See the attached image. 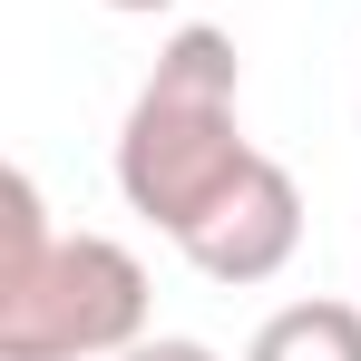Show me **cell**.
<instances>
[{"label":"cell","mask_w":361,"mask_h":361,"mask_svg":"<svg viewBox=\"0 0 361 361\" xmlns=\"http://www.w3.org/2000/svg\"><path fill=\"white\" fill-rule=\"evenodd\" d=\"M264 147L244 137V59L225 30H176L147 88L127 98V127H118V195L127 215H147L157 235L176 244L205 225V205L254 166Z\"/></svg>","instance_id":"1"},{"label":"cell","mask_w":361,"mask_h":361,"mask_svg":"<svg viewBox=\"0 0 361 361\" xmlns=\"http://www.w3.org/2000/svg\"><path fill=\"white\" fill-rule=\"evenodd\" d=\"M147 264L118 235H59L20 283H0V361H118L147 342Z\"/></svg>","instance_id":"2"},{"label":"cell","mask_w":361,"mask_h":361,"mask_svg":"<svg viewBox=\"0 0 361 361\" xmlns=\"http://www.w3.org/2000/svg\"><path fill=\"white\" fill-rule=\"evenodd\" d=\"M176 254L205 274V283H225V293L274 283V274L302 254V185H293V166H283V157H254V166L205 205V225L176 235Z\"/></svg>","instance_id":"3"},{"label":"cell","mask_w":361,"mask_h":361,"mask_svg":"<svg viewBox=\"0 0 361 361\" xmlns=\"http://www.w3.org/2000/svg\"><path fill=\"white\" fill-rule=\"evenodd\" d=\"M244 361H361V302H283Z\"/></svg>","instance_id":"4"},{"label":"cell","mask_w":361,"mask_h":361,"mask_svg":"<svg viewBox=\"0 0 361 361\" xmlns=\"http://www.w3.org/2000/svg\"><path fill=\"white\" fill-rule=\"evenodd\" d=\"M49 244H59V225H49V205H39V176L10 166V185H0V283H20Z\"/></svg>","instance_id":"5"},{"label":"cell","mask_w":361,"mask_h":361,"mask_svg":"<svg viewBox=\"0 0 361 361\" xmlns=\"http://www.w3.org/2000/svg\"><path fill=\"white\" fill-rule=\"evenodd\" d=\"M118 361H225L215 342H195V332H147V342H127Z\"/></svg>","instance_id":"6"},{"label":"cell","mask_w":361,"mask_h":361,"mask_svg":"<svg viewBox=\"0 0 361 361\" xmlns=\"http://www.w3.org/2000/svg\"><path fill=\"white\" fill-rule=\"evenodd\" d=\"M108 10H127V20H157V10H176V0H108Z\"/></svg>","instance_id":"7"}]
</instances>
